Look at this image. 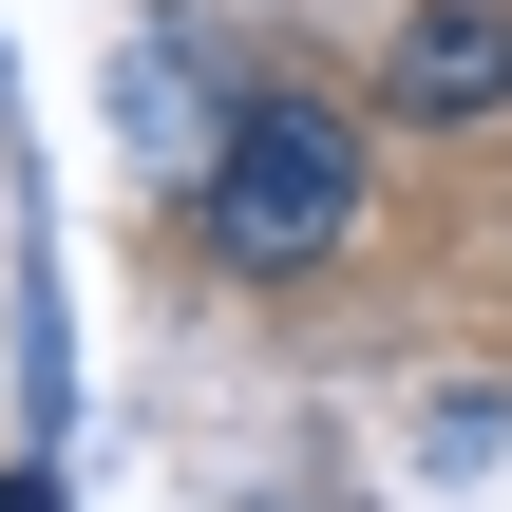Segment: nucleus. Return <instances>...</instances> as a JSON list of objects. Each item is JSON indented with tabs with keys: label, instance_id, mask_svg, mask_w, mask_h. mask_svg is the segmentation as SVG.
Segmentation results:
<instances>
[{
	"label": "nucleus",
	"instance_id": "f257e3e1",
	"mask_svg": "<svg viewBox=\"0 0 512 512\" xmlns=\"http://www.w3.org/2000/svg\"><path fill=\"white\" fill-rule=\"evenodd\" d=\"M361 228V114L342 95H247L209 152V247L228 266H323Z\"/></svg>",
	"mask_w": 512,
	"mask_h": 512
},
{
	"label": "nucleus",
	"instance_id": "f03ea898",
	"mask_svg": "<svg viewBox=\"0 0 512 512\" xmlns=\"http://www.w3.org/2000/svg\"><path fill=\"white\" fill-rule=\"evenodd\" d=\"M399 95H418L437 133H456V114H494V95H512V19H494V0H437V19L399 38Z\"/></svg>",
	"mask_w": 512,
	"mask_h": 512
}]
</instances>
